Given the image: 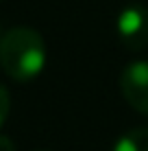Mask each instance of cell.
I'll return each mask as SVG.
<instances>
[{
    "mask_svg": "<svg viewBox=\"0 0 148 151\" xmlns=\"http://www.w3.org/2000/svg\"><path fill=\"white\" fill-rule=\"evenodd\" d=\"M0 66L18 83L33 81L46 66V42L30 27H13L0 42Z\"/></svg>",
    "mask_w": 148,
    "mask_h": 151,
    "instance_id": "obj_1",
    "label": "cell"
},
{
    "mask_svg": "<svg viewBox=\"0 0 148 151\" xmlns=\"http://www.w3.org/2000/svg\"><path fill=\"white\" fill-rule=\"evenodd\" d=\"M120 42L129 50H144L148 46V9L142 4H129L115 20Z\"/></svg>",
    "mask_w": 148,
    "mask_h": 151,
    "instance_id": "obj_2",
    "label": "cell"
},
{
    "mask_svg": "<svg viewBox=\"0 0 148 151\" xmlns=\"http://www.w3.org/2000/svg\"><path fill=\"white\" fill-rule=\"evenodd\" d=\"M120 90L133 110L148 116V61H131L122 70Z\"/></svg>",
    "mask_w": 148,
    "mask_h": 151,
    "instance_id": "obj_3",
    "label": "cell"
},
{
    "mask_svg": "<svg viewBox=\"0 0 148 151\" xmlns=\"http://www.w3.org/2000/svg\"><path fill=\"white\" fill-rule=\"evenodd\" d=\"M111 151H148V127H135L122 134Z\"/></svg>",
    "mask_w": 148,
    "mask_h": 151,
    "instance_id": "obj_4",
    "label": "cell"
},
{
    "mask_svg": "<svg viewBox=\"0 0 148 151\" xmlns=\"http://www.w3.org/2000/svg\"><path fill=\"white\" fill-rule=\"evenodd\" d=\"M9 107H11V101H9V90L2 86V83H0V132H2L4 123H7Z\"/></svg>",
    "mask_w": 148,
    "mask_h": 151,
    "instance_id": "obj_5",
    "label": "cell"
},
{
    "mask_svg": "<svg viewBox=\"0 0 148 151\" xmlns=\"http://www.w3.org/2000/svg\"><path fill=\"white\" fill-rule=\"evenodd\" d=\"M0 151H15L13 140L9 138L7 134H2V132H0Z\"/></svg>",
    "mask_w": 148,
    "mask_h": 151,
    "instance_id": "obj_6",
    "label": "cell"
},
{
    "mask_svg": "<svg viewBox=\"0 0 148 151\" xmlns=\"http://www.w3.org/2000/svg\"><path fill=\"white\" fill-rule=\"evenodd\" d=\"M2 35H4V33H2V31H0V42H2Z\"/></svg>",
    "mask_w": 148,
    "mask_h": 151,
    "instance_id": "obj_7",
    "label": "cell"
},
{
    "mask_svg": "<svg viewBox=\"0 0 148 151\" xmlns=\"http://www.w3.org/2000/svg\"><path fill=\"white\" fill-rule=\"evenodd\" d=\"M42 151H46V149H42Z\"/></svg>",
    "mask_w": 148,
    "mask_h": 151,
    "instance_id": "obj_8",
    "label": "cell"
}]
</instances>
